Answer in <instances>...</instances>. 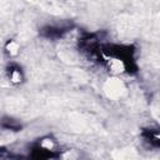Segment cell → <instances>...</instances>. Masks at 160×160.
Returning <instances> with one entry per match:
<instances>
[{
	"label": "cell",
	"mask_w": 160,
	"mask_h": 160,
	"mask_svg": "<svg viewBox=\"0 0 160 160\" xmlns=\"http://www.w3.org/2000/svg\"><path fill=\"white\" fill-rule=\"evenodd\" d=\"M30 158L34 159H55L60 158V146L51 135L42 136L34 141L30 146Z\"/></svg>",
	"instance_id": "cell-1"
},
{
	"label": "cell",
	"mask_w": 160,
	"mask_h": 160,
	"mask_svg": "<svg viewBox=\"0 0 160 160\" xmlns=\"http://www.w3.org/2000/svg\"><path fill=\"white\" fill-rule=\"evenodd\" d=\"M70 29H71V25H45L40 29L39 34L45 39L58 40V39H61L66 32H69Z\"/></svg>",
	"instance_id": "cell-2"
},
{
	"label": "cell",
	"mask_w": 160,
	"mask_h": 160,
	"mask_svg": "<svg viewBox=\"0 0 160 160\" xmlns=\"http://www.w3.org/2000/svg\"><path fill=\"white\" fill-rule=\"evenodd\" d=\"M6 75H8L9 81L12 82V84H20L24 80V71L15 62H11V64L8 65V68H6Z\"/></svg>",
	"instance_id": "cell-3"
},
{
	"label": "cell",
	"mask_w": 160,
	"mask_h": 160,
	"mask_svg": "<svg viewBox=\"0 0 160 160\" xmlns=\"http://www.w3.org/2000/svg\"><path fill=\"white\" fill-rule=\"evenodd\" d=\"M141 136L145 142L152 148H160V129H144Z\"/></svg>",
	"instance_id": "cell-4"
},
{
	"label": "cell",
	"mask_w": 160,
	"mask_h": 160,
	"mask_svg": "<svg viewBox=\"0 0 160 160\" xmlns=\"http://www.w3.org/2000/svg\"><path fill=\"white\" fill-rule=\"evenodd\" d=\"M1 128H2L4 130L20 131V130H21V128H22V125H21L18 120H15V119H12V118L4 116V118H2V120H1Z\"/></svg>",
	"instance_id": "cell-5"
},
{
	"label": "cell",
	"mask_w": 160,
	"mask_h": 160,
	"mask_svg": "<svg viewBox=\"0 0 160 160\" xmlns=\"http://www.w3.org/2000/svg\"><path fill=\"white\" fill-rule=\"evenodd\" d=\"M18 45H16V42L15 41H12V40H9L8 42H6V45H5V50H6V52L9 54V55H16L18 54Z\"/></svg>",
	"instance_id": "cell-6"
}]
</instances>
